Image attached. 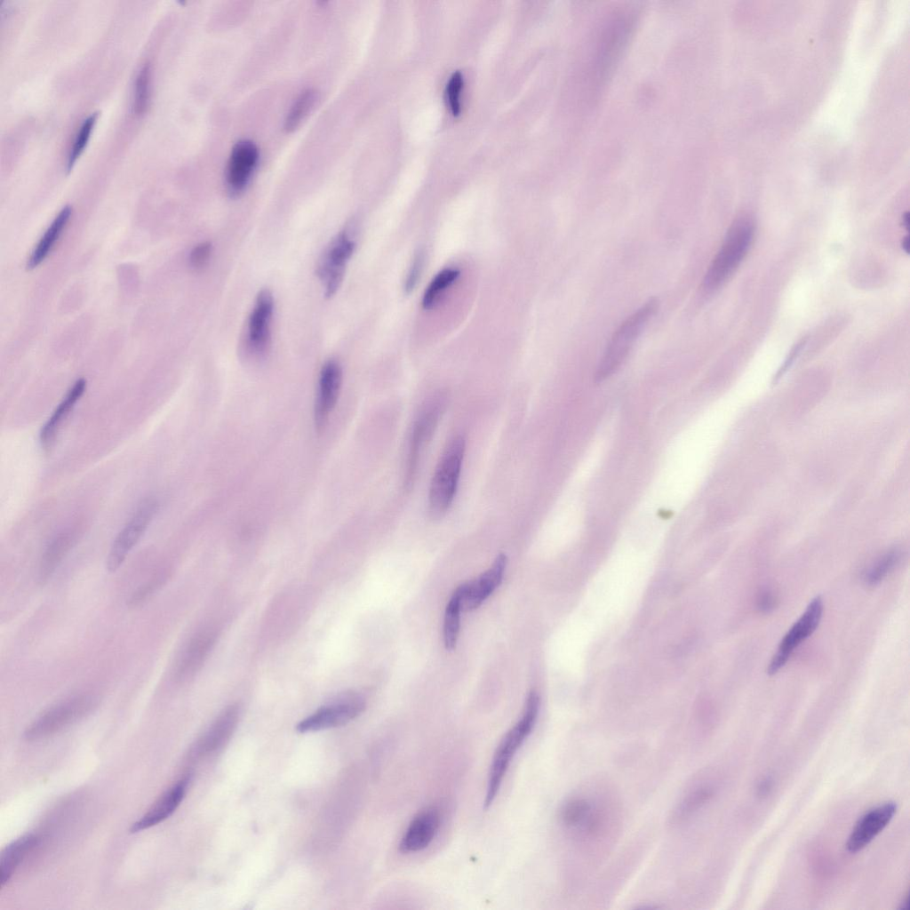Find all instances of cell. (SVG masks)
Segmentation results:
<instances>
[{"mask_svg":"<svg viewBox=\"0 0 910 910\" xmlns=\"http://www.w3.org/2000/svg\"><path fill=\"white\" fill-rule=\"evenodd\" d=\"M539 697L531 691L525 701L520 719L509 729L499 743L490 766L484 808H489L495 801L507 769L526 738L531 733L539 715Z\"/></svg>","mask_w":910,"mask_h":910,"instance_id":"1","label":"cell"},{"mask_svg":"<svg viewBox=\"0 0 910 910\" xmlns=\"http://www.w3.org/2000/svg\"><path fill=\"white\" fill-rule=\"evenodd\" d=\"M754 231V223L749 217H739L733 221L706 273L703 280L705 290H716L738 268L750 248Z\"/></svg>","mask_w":910,"mask_h":910,"instance_id":"2","label":"cell"},{"mask_svg":"<svg viewBox=\"0 0 910 910\" xmlns=\"http://www.w3.org/2000/svg\"><path fill=\"white\" fill-rule=\"evenodd\" d=\"M658 300L651 299L630 315L614 331L595 371V380L611 376L623 363L647 323L658 309Z\"/></svg>","mask_w":910,"mask_h":910,"instance_id":"3","label":"cell"},{"mask_svg":"<svg viewBox=\"0 0 910 910\" xmlns=\"http://www.w3.org/2000/svg\"><path fill=\"white\" fill-rule=\"evenodd\" d=\"M466 450L464 437H454L446 447L432 477L428 510L434 518L442 517L456 494Z\"/></svg>","mask_w":910,"mask_h":910,"instance_id":"4","label":"cell"},{"mask_svg":"<svg viewBox=\"0 0 910 910\" xmlns=\"http://www.w3.org/2000/svg\"><path fill=\"white\" fill-rule=\"evenodd\" d=\"M93 694L84 693L69 698L49 708L25 730L27 740L51 737L89 715L98 706Z\"/></svg>","mask_w":910,"mask_h":910,"instance_id":"5","label":"cell"},{"mask_svg":"<svg viewBox=\"0 0 910 910\" xmlns=\"http://www.w3.org/2000/svg\"><path fill=\"white\" fill-rule=\"evenodd\" d=\"M355 247L353 229L347 227L337 233L324 249L316 267V275L326 298H331L340 287Z\"/></svg>","mask_w":910,"mask_h":910,"instance_id":"6","label":"cell"},{"mask_svg":"<svg viewBox=\"0 0 910 910\" xmlns=\"http://www.w3.org/2000/svg\"><path fill=\"white\" fill-rule=\"evenodd\" d=\"M157 510L158 502L155 499H147L140 503L110 547L106 563L109 572H115L120 568L147 531Z\"/></svg>","mask_w":910,"mask_h":910,"instance_id":"7","label":"cell"},{"mask_svg":"<svg viewBox=\"0 0 910 910\" xmlns=\"http://www.w3.org/2000/svg\"><path fill=\"white\" fill-rule=\"evenodd\" d=\"M365 706V700L361 695L345 693L299 722L297 730L306 733L344 725L360 715Z\"/></svg>","mask_w":910,"mask_h":910,"instance_id":"8","label":"cell"},{"mask_svg":"<svg viewBox=\"0 0 910 910\" xmlns=\"http://www.w3.org/2000/svg\"><path fill=\"white\" fill-rule=\"evenodd\" d=\"M822 613L823 601L820 596H816L809 603L804 612L782 638L767 667L769 675H772L778 673L788 661L794 650L815 632L821 620Z\"/></svg>","mask_w":910,"mask_h":910,"instance_id":"9","label":"cell"},{"mask_svg":"<svg viewBox=\"0 0 910 910\" xmlns=\"http://www.w3.org/2000/svg\"><path fill=\"white\" fill-rule=\"evenodd\" d=\"M275 311V300L267 289L260 290L252 305L246 324V345L255 355L264 354L271 339V323Z\"/></svg>","mask_w":910,"mask_h":910,"instance_id":"10","label":"cell"},{"mask_svg":"<svg viewBox=\"0 0 910 910\" xmlns=\"http://www.w3.org/2000/svg\"><path fill=\"white\" fill-rule=\"evenodd\" d=\"M259 161V149L249 140L237 141L230 153L225 183L231 196L241 195L247 188Z\"/></svg>","mask_w":910,"mask_h":910,"instance_id":"11","label":"cell"},{"mask_svg":"<svg viewBox=\"0 0 910 910\" xmlns=\"http://www.w3.org/2000/svg\"><path fill=\"white\" fill-rule=\"evenodd\" d=\"M896 811V802H887L865 812L848 837L847 850L857 853L866 848L889 825Z\"/></svg>","mask_w":910,"mask_h":910,"instance_id":"12","label":"cell"},{"mask_svg":"<svg viewBox=\"0 0 910 910\" xmlns=\"http://www.w3.org/2000/svg\"><path fill=\"white\" fill-rule=\"evenodd\" d=\"M440 398L427 403L413 425L407 459V485L413 483L420 453L432 437L443 412V402Z\"/></svg>","mask_w":910,"mask_h":910,"instance_id":"13","label":"cell"},{"mask_svg":"<svg viewBox=\"0 0 910 910\" xmlns=\"http://www.w3.org/2000/svg\"><path fill=\"white\" fill-rule=\"evenodd\" d=\"M341 383L342 369L339 362L334 359L326 361L319 373L315 402L314 417L317 428H322L325 425L333 411Z\"/></svg>","mask_w":910,"mask_h":910,"instance_id":"14","label":"cell"},{"mask_svg":"<svg viewBox=\"0 0 910 910\" xmlns=\"http://www.w3.org/2000/svg\"><path fill=\"white\" fill-rule=\"evenodd\" d=\"M441 824V813L435 806L419 810L411 820L400 842L403 853L418 852L426 849L435 839Z\"/></svg>","mask_w":910,"mask_h":910,"instance_id":"15","label":"cell"},{"mask_svg":"<svg viewBox=\"0 0 910 910\" xmlns=\"http://www.w3.org/2000/svg\"><path fill=\"white\" fill-rule=\"evenodd\" d=\"M507 558L503 553L497 555L491 566L477 579L461 585L462 611L477 609L499 586L507 567Z\"/></svg>","mask_w":910,"mask_h":910,"instance_id":"16","label":"cell"},{"mask_svg":"<svg viewBox=\"0 0 910 910\" xmlns=\"http://www.w3.org/2000/svg\"><path fill=\"white\" fill-rule=\"evenodd\" d=\"M189 782L190 776H184L169 787L152 807L132 825V833L155 826L172 816L184 799Z\"/></svg>","mask_w":910,"mask_h":910,"instance_id":"17","label":"cell"},{"mask_svg":"<svg viewBox=\"0 0 910 910\" xmlns=\"http://www.w3.org/2000/svg\"><path fill=\"white\" fill-rule=\"evenodd\" d=\"M215 637L214 633L205 630L191 638L174 667L173 674L177 682H186L196 674L211 651Z\"/></svg>","mask_w":910,"mask_h":910,"instance_id":"18","label":"cell"},{"mask_svg":"<svg viewBox=\"0 0 910 910\" xmlns=\"http://www.w3.org/2000/svg\"><path fill=\"white\" fill-rule=\"evenodd\" d=\"M86 388V380L83 378L77 379L69 388L62 401L55 409L40 431V443L44 450H50L53 445L57 435L68 418L75 404L84 395Z\"/></svg>","mask_w":910,"mask_h":910,"instance_id":"19","label":"cell"},{"mask_svg":"<svg viewBox=\"0 0 910 910\" xmlns=\"http://www.w3.org/2000/svg\"><path fill=\"white\" fill-rule=\"evenodd\" d=\"M237 705L228 706L216 718L211 727L199 739L195 748L197 754H205L220 747L231 736L239 719Z\"/></svg>","mask_w":910,"mask_h":910,"instance_id":"20","label":"cell"},{"mask_svg":"<svg viewBox=\"0 0 910 910\" xmlns=\"http://www.w3.org/2000/svg\"><path fill=\"white\" fill-rule=\"evenodd\" d=\"M40 842L39 834L30 833L17 838L3 850L0 857L1 888L10 881L15 870Z\"/></svg>","mask_w":910,"mask_h":910,"instance_id":"21","label":"cell"},{"mask_svg":"<svg viewBox=\"0 0 910 910\" xmlns=\"http://www.w3.org/2000/svg\"><path fill=\"white\" fill-rule=\"evenodd\" d=\"M74 542L75 534L71 531L61 532L51 540L39 563L38 580L41 584L44 585L49 580Z\"/></svg>","mask_w":910,"mask_h":910,"instance_id":"22","label":"cell"},{"mask_svg":"<svg viewBox=\"0 0 910 910\" xmlns=\"http://www.w3.org/2000/svg\"><path fill=\"white\" fill-rule=\"evenodd\" d=\"M71 214L72 208L69 205H67L55 217L33 250L27 263V268L28 270L36 267L48 256L63 229L66 228Z\"/></svg>","mask_w":910,"mask_h":910,"instance_id":"23","label":"cell"},{"mask_svg":"<svg viewBox=\"0 0 910 910\" xmlns=\"http://www.w3.org/2000/svg\"><path fill=\"white\" fill-rule=\"evenodd\" d=\"M710 786H698L688 789L675 805L670 817L671 824L679 825L689 820L713 796Z\"/></svg>","mask_w":910,"mask_h":910,"instance_id":"24","label":"cell"},{"mask_svg":"<svg viewBox=\"0 0 910 910\" xmlns=\"http://www.w3.org/2000/svg\"><path fill=\"white\" fill-rule=\"evenodd\" d=\"M462 587L459 586L451 595L443 618V643L445 649L452 651L456 647L460 626V611Z\"/></svg>","mask_w":910,"mask_h":910,"instance_id":"25","label":"cell"},{"mask_svg":"<svg viewBox=\"0 0 910 910\" xmlns=\"http://www.w3.org/2000/svg\"><path fill=\"white\" fill-rule=\"evenodd\" d=\"M318 92L314 89L303 91L291 107L284 121L287 132L294 131L315 107Z\"/></svg>","mask_w":910,"mask_h":910,"instance_id":"26","label":"cell"},{"mask_svg":"<svg viewBox=\"0 0 910 910\" xmlns=\"http://www.w3.org/2000/svg\"><path fill=\"white\" fill-rule=\"evenodd\" d=\"M459 275V270L456 268H445L439 272L425 291L422 299L423 308L430 309L433 307L440 294L451 285Z\"/></svg>","mask_w":910,"mask_h":910,"instance_id":"27","label":"cell"},{"mask_svg":"<svg viewBox=\"0 0 910 910\" xmlns=\"http://www.w3.org/2000/svg\"><path fill=\"white\" fill-rule=\"evenodd\" d=\"M899 560L900 552L898 549L888 551L866 571L865 582L869 586L879 584L896 567Z\"/></svg>","mask_w":910,"mask_h":910,"instance_id":"28","label":"cell"},{"mask_svg":"<svg viewBox=\"0 0 910 910\" xmlns=\"http://www.w3.org/2000/svg\"><path fill=\"white\" fill-rule=\"evenodd\" d=\"M98 118V113L91 114L82 123L79 131L75 138L74 144L71 148L68 157L67 172H69L74 166L77 158L84 152L88 140L91 137V133L93 130L94 124Z\"/></svg>","mask_w":910,"mask_h":910,"instance_id":"29","label":"cell"},{"mask_svg":"<svg viewBox=\"0 0 910 910\" xmlns=\"http://www.w3.org/2000/svg\"><path fill=\"white\" fill-rule=\"evenodd\" d=\"M150 68L144 65L138 73L134 86L132 109L136 116L143 115L149 100Z\"/></svg>","mask_w":910,"mask_h":910,"instance_id":"30","label":"cell"},{"mask_svg":"<svg viewBox=\"0 0 910 910\" xmlns=\"http://www.w3.org/2000/svg\"><path fill=\"white\" fill-rule=\"evenodd\" d=\"M167 576L165 574H160L150 581L146 582L142 586L139 587L128 599L127 604L131 607H135L146 600H148L154 593L160 588L165 580Z\"/></svg>","mask_w":910,"mask_h":910,"instance_id":"31","label":"cell"},{"mask_svg":"<svg viewBox=\"0 0 910 910\" xmlns=\"http://www.w3.org/2000/svg\"><path fill=\"white\" fill-rule=\"evenodd\" d=\"M463 84L462 74L459 70L454 71L447 83L446 93L447 99L449 100L450 107L453 114H458L460 110L459 94Z\"/></svg>","mask_w":910,"mask_h":910,"instance_id":"32","label":"cell"},{"mask_svg":"<svg viewBox=\"0 0 910 910\" xmlns=\"http://www.w3.org/2000/svg\"><path fill=\"white\" fill-rule=\"evenodd\" d=\"M212 245L205 241L196 244L189 254V263L194 268L203 267L210 259Z\"/></svg>","mask_w":910,"mask_h":910,"instance_id":"33","label":"cell"},{"mask_svg":"<svg viewBox=\"0 0 910 910\" xmlns=\"http://www.w3.org/2000/svg\"><path fill=\"white\" fill-rule=\"evenodd\" d=\"M423 265V256L421 253H418L413 260V263L409 271L404 289L406 292H411L418 283L419 276L420 275L421 267Z\"/></svg>","mask_w":910,"mask_h":910,"instance_id":"34","label":"cell"},{"mask_svg":"<svg viewBox=\"0 0 910 910\" xmlns=\"http://www.w3.org/2000/svg\"><path fill=\"white\" fill-rule=\"evenodd\" d=\"M776 606V597L769 590L762 591L757 598V608L762 612H770Z\"/></svg>","mask_w":910,"mask_h":910,"instance_id":"35","label":"cell"},{"mask_svg":"<svg viewBox=\"0 0 910 910\" xmlns=\"http://www.w3.org/2000/svg\"><path fill=\"white\" fill-rule=\"evenodd\" d=\"M804 344H805V339H802V340H800L797 344H795L794 346V347L790 351L787 358L786 359L784 364L782 365V367L778 371L776 379H778L780 376H782L784 374V372L787 370V368L793 363V362L794 361V359L797 356V355H799V353L801 352V350H802V348Z\"/></svg>","mask_w":910,"mask_h":910,"instance_id":"36","label":"cell"},{"mask_svg":"<svg viewBox=\"0 0 910 910\" xmlns=\"http://www.w3.org/2000/svg\"><path fill=\"white\" fill-rule=\"evenodd\" d=\"M908 244H909V239H908V235H906V236L904 237L903 242H902V248H903V250L906 253H908Z\"/></svg>","mask_w":910,"mask_h":910,"instance_id":"37","label":"cell"},{"mask_svg":"<svg viewBox=\"0 0 910 910\" xmlns=\"http://www.w3.org/2000/svg\"><path fill=\"white\" fill-rule=\"evenodd\" d=\"M903 224L906 228V229H908V225H909V213L908 212H906V214L903 217Z\"/></svg>","mask_w":910,"mask_h":910,"instance_id":"38","label":"cell"}]
</instances>
